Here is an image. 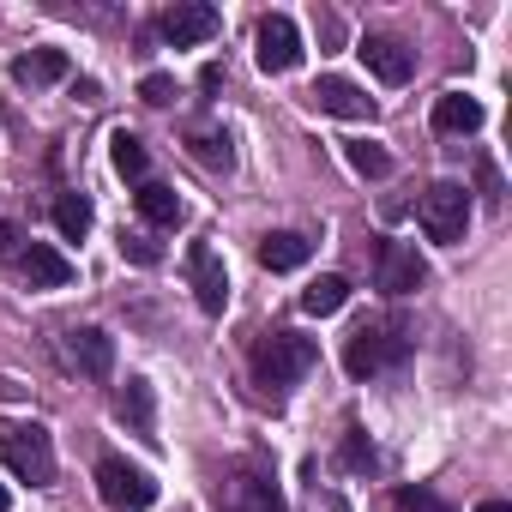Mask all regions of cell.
I'll list each match as a JSON object with an SVG mask.
<instances>
[{
  "label": "cell",
  "mask_w": 512,
  "mask_h": 512,
  "mask_svg": "<svg viewBox=\"0 0 512 512\" xmlns=\"http://www.w3.org/2000/svg\"><path fill=\"white\" fill-rule=\"evenodd\" d=\"M0 464H7L19 482L49 488L55 482V440L43 422H0Z\"/></svg>",
  "instance_id": "6da1fadb"
},
{
  "label": "cell",
  "mask_w": 512,
  "mask_h": 512,
  "mask_svg": "<svg viewBox=\"0 0 512 512\" xmlns=\"http://www.w3.org/2000/svg\"><path fill=\"white\" fill-rule=\"evenodd\" d=\"M314 362H320V344L302 332H266L253 344V380L260 386H296Z\"/></svg>",
  "instance_id": "7a4b0ae2"
},
{
  "label": "cell",
  "mask_w": 512,
  "mask_h": 512,
  "mask_svg": "<svg viewBox=\"0 0 512 512\" xmlns=\"http://www.w3.org/2000/svg\"><path fill=\"white\" fill-rule=\"evenodd\" d=\"M404 350H410V338H404L398 320H362V326L344 338V374H350V380H368V374L392 368Z\"/></svg>",
  "instance_id": "3957f363"
},
{
  "label": "cell",
  "mask_w": 512,
  "mask_h": 512,
  "mask_svg": "<svg viewBox=\"0 0 512 512\" xmlns=\"http://www.w3.org/2000/svg\"><path fill=\"white\" fill-rule=\"evenodd\" d=\"M97 494H103L109 512H145V506H157V476L127 464V458H103L97 464Z\"/></svg>",
  "instance_id": "277c9868"
},
{
  "label": "cell",
  "mask_w": 512,
  "mask_h": 512,
  "mask_svg": "<svg viewBox=\"0 0 512 512\" xmlns=\"http://www.w3.org/2000/svg\"><path fill=\"white\" fill-rule=\"evenodd\" d=\"M422 229H428V241H464V229H470V193L458 187V181H434L428 193H422Z\"/></svg>",
  "instance_id": "5b68a950"
},
{
  "label": "cell",
  "mask_w": 512,
  "mask_h": 512,
  "mask_svg": "<svg viewBox=\"0 0 512 512\" xmlns=\"http://www.w3.org/2000/svg\"><path fill=\"white\" fill-rule=\"evenodd\" d=\"M253 55H260L266 73H296L302 67V31L290 13H266L260 31H253Z\"/></svg>",
  "instance_id": "8992f818"
},
{
  "label": "cell",
  "mask_w": 512,
  "mask_h": 512,
  "mask_svg": "<svg viewBox=\"0 0 512 512\" xmlns=\"http://www.w3.org/2000/svg\"><path fill=\"white\" fill-rule=\"evenodd\" d=\"M187 284H193V302H199L205 314H223V308H229V272H223V260L211 253L205 235L187 241Z\"/></svg>",
  "instance_id": "52a82bcc"
},
{
  "label": "cell",
  "mask_w": 512,
  "mask_h": 512,
  "mask_svg": "<svg viewBox=\"0 0 512 512\" xmlns=\"http://www.w3.org/2000/svg\"><path fill=\"white\" fill-rule=\"evenodd\" d=\"M374 272H380V290H386V296H416V290L428 284L422 253H416V247H404V241H380Z\"/></svg>",
  "instance_id": "ba28073f"
},
{
  "label": "cell",
  "mask_w": 512,
  "mask_h": 512,
  "mask_svg": "<svg viewBox=\"0 0 512 512\" xmlns=\"http://www.w3.org/2000/svg\"><path fill=\"white\" fill-rule=\"evenodd\" d=\"M163 37H169L175 49L211 43V37H217V7H205V0H181V7L163 13Z\"/></svg>",
  "instance_id": "9c48e42d"
},
{
  "label": "cell",
  "mask_w": 512,
  "mask_h": 512,
  "mask_svg": "<svg viewBox=\"0 0 512 512\" xmlns=\"http://www.w3.org/2000/svg\"><path fill=\"white\" fill-rule=\"evenodd\" d=\"M19 272L31 278V290H67L73 284V260L61 247H49V241H25L19 247Z\"/></svg>",
  "instance_id": "30bf717a"
},
{
  "label": "cell",
  "mask_w": 512,
  "mask_h": 512,
  "mask_svg": "<svg viewBox=\"0 0 512 512\" xmlns=\"http://www.w3.org/2000/svg\"><path fill=\"white\" fill-rule=\"evenodd\" d=\"M67 356H73V368L91 374V380H109V374H115V338H109L103 326H79V332H67Z\"/></svg>",
  "instance_id": "8fae6325"
},
{
  "label": "cell",
  "mask_w": 512,
  "mask_h": 512,
  "mask_svg": "<svg viewBox=\"0 0 512 512\" xmlns=\"http://www.w3.org/2000/svg\"><path fill=\"white\" fill-rule=\"evenodd\" d=\"M356 55L368 61V73H374L380 85H404V79H410V67H416V61H410V49H404L398 37H362V43H356Z\"/></svg>",
  "instance_id": "7c38bea8"
},
{
  "label": "cell",
  "mask_w": 512,
  "mask_h": 512,
  "mask_svg": "<svg viewBox=\"0 0 512 512\" xmlns=\"http://www.w3.org/2000/svg\"><path fill=\"white\" fill-rule=\"evenodd\" d=\"M314 109L320 115H338V121H368L374 115V97L362 85H350V79H320L314 85Z\"/></svg>",
  "instance_id": "4fadbf2b"
},
{
  "label": "cell",
  "mask_w": 512,
  "mask_h": 512,
  "mask_svg": "<svg viewBox=\"0 0 512 512\" xmlns=\"http://www.w3.org/2000/svg\"><path fill=\"white\" fill-rule=\"evenodd\" d=\"M308 253H314L308 235H296V229H272V235L260 241V266H266V272H302V266H308Z\"/></svg>",
  "instance_id": "5bb4252c"
},
{
  "label": "cell",
  "mask_w": 512,
  "mask_h": 512,
  "mask_svg": "<svg viewBox=\"0 0 512 512\" xmlns=\"http://www.w3.org/2000/svg\"><path fill=\"white\" fill-rule=\"evenodd\" d=\"M229 506H235V512H284V500H278V482H272L266 470H241V476H235V494H229Z\"/></svg>",
  "instance_id": "9a60e30c"
},
{
  "label": "cell",
  "mask_w": 512,
  "mask_h": 512,
  "mask_svg": "<svg viewBox=\"0 0 512 512\" xmlns=\"http://www.w3.org/2000/svg\"><path fill=\"white\" fill-rule=\"evenodd\" d=\"M482 127V103L464 97V91H446L434 97V133H476Z\"/></svg>",
  "instance_id": "2e32d148"
},
{
  "label": "cell",
  "mask_w": 512,
  "mask_h": 512,
  "mask_svg": "<svg viewBox=\"0 0 512 512\" xmlns=\"http://www.w3.org/2000/svg\"><path fill=\"white\" fill-rule=\"evenodd\" d=\"M133 205H139V217H145V223H157V229H175V223H181V193H175V187H163V181H139Z\"/></svg>",
  "instance_id": "e0dca14e"
},
{
  "label": "cell",
  "mask_w": 512,
  "mask_h": 512,
  "mask_svg": "<svg viewBox=\"0 0 512 512\" xmlns=\"http://www.w3.org/2000/svg\"><path fill=\"white\" fill-rule=\"evenodd\" d=\"M13 79L19 85H55V79H67V55L61 49H31V55L13 61Z\"/></svg>",
  "instance_id": "ac0fdd59"
},
{
  "label": "cell",
  "mask_w": 512,
  "mask_h": 512,
  "mask_svg": "<svg viewBox=\"0 0 512 512\" xmlns=\"http://www.w3.org/2000/svg\"><path fill=\"white\" fill-rule=\"evenodd\" d=\"M344 302H350V284H344L338 272H326V278H314V284L302 290V314H314V320H332Z\"/></svg>",
  "instance_id": "d6986e66"
},
{
  "label": "cell",
  "mask_w": 512,
  "mask_h": 512,
  "mask_svg": "<svg viewBox=\"0 0 512 512\" xmlns=\"http://www.w3.org/2000/svg\"><path fill=\"white\" fill-rule=\"evenodd\" d=\"M115 416H121V422H133L139 434H151V422H157V398H151V380H127V392L115 398Z\"/></svg>",
  "instance_id": "ffe728a7"
},
{
  "label": "cell",
  "mask_w": 512,
  "mask_h": 512,
  "mask_svg": "<svg viewBox=\"0 0 512 512\" xmlns=\"http://www.w3.org/2000/svg\"><path fill=\"white\" fill-rule=\"evenodd\" d=\"M109 163H115V175H127V181H145V169H151V157H145V139L121 127V133L109 139Z\"/></svg>",
  "instance_id": "44dd1931"
},
{
  "label": "cell",
  "mask_w": 512,
  "mask_h": 512,
  "mask_svg": "<svg viewBox=\"0 0 512 512\" xmlns=\"http://www.w3.org/2000/svg\"><path fill=\"white\" fill-rule=\"evenodd\" d=\"M55 229H61L67 241H85V235H91V199H85V193H61V199H55Z\"/></svg>",
  "instance_id": "7402d4cb"
},
{
  "label": "cell",
  "mask_w": 512,
  "mask_h": 512,
  "mask_svg": "<svg viewBox=\"0 0 512 512\" xmlns=\"http://www.w3.org/2000/svg\"><path fill=\"white\" fill-rule=\"evenodd\" d=\"M344 157H350V169H356V175H368V181H380V175L392 169L386 145H374V139H350V145H344Z\"/></svg>",
  "instance_id": "603a6c76"
},
{
  "label": "cell",
  "mask_w": 512,
  "mask_h": 512,
  "mask_svg": "<svg viewBox=\"0 0 512 512\" xmlns=\"http://www.w3.org/2000/svg\"><path fill=\"white\" fill-rule=\"evenodd\" d=\"M187 151H193V163H205V169H229V163H235V151H229L223 133H187Z\"/></svg>",
  "instance_id": "cb8c5ba5"
},
{
  "label": "cell",
  "mask_w": 512,
  "mask_h": 512,
  "mask_svg": "<svg viewBox=\"0 0 512 512\" xmlns=\"http://www.w3.org/2000/svg\"><path fill=\"white\" fill-rule=\"evenodd\" d=\"M392 500H398V512H452V506H446L434 488H398Z\"/></svg>",
  "instance_id": "d4e9b609"
},
{
  "label": "cell",
  "mask_w": 512,
  "mask_h": 512,
  "mask_svg": "<svg viewBox=\"0 0 512 512\" xmlns=\"http://www.w3.org/2000/svg\"><path fill=\"white\" fill-rule=\"evenodd\" d=\"M139 97H145L151 109H169V103H175V79H169V73H145V79H139Z\"/></svg>",
  "instance_id": "484cf974"
},
{
  "label": "cell",
  "mask_w": 512,
  "mask_h": 512,
  "mask_svg": "<svg viewBox=\"0 0 512 512\" xmlns=\"http://www.w3.org/2000/svg\"><path fill=\"white\" fill-rule=\"evenodd\" d=\"M344 464H350V470H374V446H368V434H362V428H350V434H344Z\"/></svg>",
  "instance_id": "4316f807"
},
{
  "label": "cell",
  "mask_w": 512,
  "mask_h": 512,
  "mask_svg": "<svg viewBox=\"0 0 512 512\" xmlns=\"http://www.w3.org/2000/svg\"><path fill=\"white\" fill-rule=\"evenodd\" d=\"M121 253L133 266H157V241H145V235H121Z\"/></svg>",
  "instance_id": "83f0119b"
},
{
  "label": "cell",
  "mask_w": 512,
  "mask_h": 512,
  "mask_svg": "<svg viewBox=\"0 0 512 512\" xmlns=\"http://www.w3.org/2000/svg\"><path fill=\"white\" fill-rule=\"evenodd\" d=\"M19 241H25V235H19L13 223H0V260H19Z\"/></svg>",
  "instance_id": "f1b7e54d"
},
{
  "label": "cell",
  "mask_w": 512,
  "mask_h": 512,
  "mask_svg": "<svg viewBox=\"0 0 512 512\" xmlns=\"http://www.w3.org/2000/svg\"><path fill=\"white\" fill-rule=\"evenodd\" d=\"M199 91H223V67H205L199 73Z\"/></svg>",
  "instance_id": "f546056e"
},
{
  "label": "cell",
  "mask_w": 512,
  "mask_h": 512,
  "mask_svg": "<svg viewBox=\"0 0 512 512\" xmlns=\"http://www.w3.org/2000/svg\"><path fill=\"white\" fill-rule=\"evenodd\" d=\"M482 193H488V199H500V175H494V163H482Z\"/></svg>",
  "instance_id": "4dcf8cb0"
},
{
  "label": "cell",
  "mask_w": 512,
  "mask_h": 512,
  "mask_svg": "<svg viewBox=\"0 0 512 512\" xmlns=\"http://www.w3.org/2000/svg\"><path fill=\"white\" fill-rule=\"evenodd\" d=\"M476 512H512V506H506V500H482Z\"/></svg>",
  "instance_id": "1f68e13d"
},
{
  "label": "cell",
  "mask_w": 512,
  "mask_h": 512,
  "mask_svg": "<svg viewBox=\"0 0 512 512\" xmlns=\"http://www.w3.org/2000/svg\"><path fill=\"white\" fill-rule=\"evenodd\" d=\"M7 506H13V494H7V482H0V512H7Z\"/></svg>",
  "instance_id": "d6a6232c"
}]
</instances>
